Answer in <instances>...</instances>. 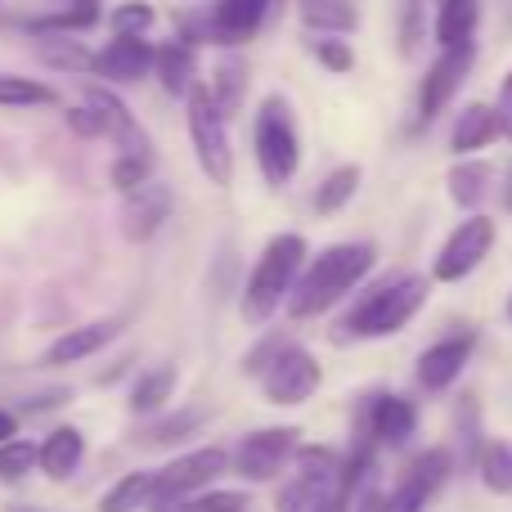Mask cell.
Returning a JSON list of instances; mask_svg holds the SVG:
<instances>
[{"label": "cell", "instance_id": "cell-10", "mask_svg": "<svg viewBox=\"0 0 512 512\" xmlns=\"http://www.w3.org/2000/svg\"><path fill=\"white\" fill-rule=\"evenodd\" d=\"M297 454V427H270V432H252L234 450V472L243 481H270L283 472V463Z\"/></svg>", "mask_w": 512, "mask_h": 512}, {"label": "cell", "instance_id": "cell-3", "mask_svg": "<svg viewBox=\"0 0 512 512\" xmlns=\"http://www.w3.org/2000/svg\"><path fill=\"white\" fill-rule=\"evenodd\" d=\"M423 306H427V279L423 274H396V279L378 283V288L351 310V319H346V337H360V342L396 337Z\"/></svg>", "mask_w": 512, "mask_h": 512}, {"label": "cell", "instance_id": "cell-11", "mask_svg": "<svg viewBox=\"0 0 512 512\" xmlns=\"http://www.w3.org/2000/svg\"><path fill=\"white\" fill-rule=\"evenodd\" d=\"M450 450H423L409 463L405 481L396 486V495H387V512H423L436 499V490L450 481Z\"/></svg>", "mask_w": 512, "mask_h": 512}, {"label": "cell", "instance_id": "cell-35", "mask_svg": "<svg viewBox=\"0 0 512 512\" xmlns=\"http://www.w3.org/2000/svg\"><path fill=\"white\" fill-rule=\"evenodd\" d=\"M252 499L243 490H207V495H189L176 512H248Z\"/></svg>", "mask_w": 512, "mask_h": 512}, {"label": "cell", "instance_id": "cell-17", "mask_svg": "<svg viewBox=\"0 0 512 512\" xmlns=\"http://www.w3.org/2000/svg\"><path fill=\"white\" fill-rule=\"evenodd\" d=\"M418 427V409L409 405L405 396H373L369 400V427H364V436L369 441H382V445H405L409 436H414Z\"/></svg>", "mask_w": 512, "mask_h": 512}, {"label": "cell", "instance_id": "cell-39", "mask_svg": "<svg viewBox=\"0 0 512 512\" xmlns=\"http://www.w3.org/2000/svg\"><path fill=\"white\" fill-rule=\"evenodd\" d=\"M68 131L81 135V140H99V135H104V117L90 104H77V108H68Z\"/></svg>", "mask_w": 512, "mask_h": 512}, {"label": "cell", "instance_id": "cell-49", "mask_svg": "<svg viewBox=\"0 0 512 512\" xmlns=\"http://www.w3.org/2000/svg\"><path fill=\"white\" fill-rule=\"evenodd\" d=\"M436 5H441V0H436Z\"/></svg>", "mask_w": 512, "mask_h": 512}, {"label": "cell", "instance_id": "cell-27", "mask_svg": "<svg viewBox=\"0 0 512 512\" xmlns=\"http://www.w3.org/2000/svg\"><path fill=\"white\" fill-rule=\"evenodd\" d=\"M355 189H360V167L355 162H346V167H337V171H328L324 176V185L315 189V212H342L346 203L355 198Z\"/></svg>", "mask_w": 512, "mask_h": 512}, {"label": "cell", "instance_id": "cell-24", "mask_svg": "<svg viewBox=\"0 0 512 512\" xmlns=\"http://www.w3.org/2000/svg\"><path fill=\"white\" fill-rule=\"evenodd\" d=\"M207 95H212V104L221 117L239 113L243 99H248V63H243L239 54H225V59L216 63V81L207 86Z\"/></svg>", "mask_w": 512, "mask_h": 512}, {"label": "cell", "instance_id": "cell-34", "mask_svg": "<svg viewBox=\"0 0 512 512\" xmlns=\"http://www.w3.org/2000/svg\"><path fill=\"white\" fill-rule=\"evenodd\" d=\"M41 59L45 63H54V68H68V72H90L95 68V54L90 50H81L77 41H41Z\"/></svg>", "mask_w": 512, "mask_h": 512}, {"label": "cell", "instance_id": "cell-37", "mask_svg": "<svg viewBox=\"0 0 512 512\" xmlns=\"http://www.w3.org/2000/svg\"><path fill=\"white\" fill-rule=\"evenodd\" d=\"M153 27V9L144 0H126L113 9V32L117 36H144Z\"/></svg>", "mask_w": 512, "mask_h": 512}, {"label": "cell", "instance_id": "cell-44", "mask_svg": "<svg viewBox=\"0 0 512 512\" xmlns=\"http://www.w3.org/2000/svg\"><path fill=\"white\" fill-rule=\"evenodd\" d=\"M495 117H499V135H508V140H512V72L504 77V86H499Z\"/></svg>", "mask_w": 512, "mask_h": 512}, {"label": "cell", "instance_id": "cell-40", "mask_svg": "<svg viewBox=\"0 0 512 512\" xmlns=\"http://www.w3.org/2000/svg\"><path fill=\"white\" fill-rule=\"evenodd\" d=\"M283 342H288V337H261V342L248 351V360H243V373H248V378H261V369L283 351Z\"/></svg>", "mask_w": 512, "mask_h": 512}, {"label": "cell", "instance_id": "cell-5", "mask_svg": "<svg viewBox=\"0 0 512 512\" xmlns=\"http://www.w3.org/2000/svg\"><path fill=\"white\" fill-rule=\"evenodd\" d=\"M185 99H189L185 126H189V144H194L198 167L207 171V180H212V185H230V176H234V149H230L225 117L216 113L207 86H198V81H194V90H189Z\"/></svg>", "mask_w": 512, "mask_h": 512}, {"label": "cell", "instance_id": "cell-12", "mask_svg": "<svg viewBox=\"0 0 512 512\" xmlns=\"http://www.w3.org/2000/svg\"><path fill=\"white\" fill-rule=\"evenodd\" d=\"M472 72V50H441V59L427 68L423 86H418V122H436L450 108V99L459 95V86Z\"/></svg>", "mask_w": 512, "mask_h": 512}, {"label": "cell", "instance_id": "cell-29", "mask_svg": "<svg viewBox=\"0 0 512 512\" xmlns=\"http://www.w3.org/2000/svg\"><path fill=\"white\" fill-rule=\"evenodd\" d=\"M445 185H450V198L459 207H477L490 189V162H459Z\"/></svg>", "mask_w": 512, "mask_h": 512}, {"label": "cell", "instance_id": "cell-23", "mask_svg": "<svg viewBox=\"0 0 512 512\" xmlns=\"http://www.w3.org/2000/svg\"><path fill=\"white\" fill-rule=\"evenodd\" d=\"M301 23L319 36H351L360 27V9L351 0H301Z\"/></svg>", "mask_w": 512, "mask_h": 512}, {"label": "cell", "instance_id": "cell-41", "mask_svg": "<svg viewBox=\"0 0 512 512\" xmlns=\"http://www.w3.org/2000/svg\"><path fill=\"white\" fill-rule=\"evenodd\" d=\"M351 504H355V486L351 481H342V486H333L328 495H319L310 512H351Z\"/></svg>", "mask_w": 512, "mask_h": 512}, {"label": "cell", "instance_id": "cell-32", "mask_svg": "<svg viewBox=\"0 0 512 512\" xmlns=\"http://www.w3.org/2000/svg\"><path fill=\"white\" fill-rule=\"evenodd\" d=\"M54 90L45 81H32V77H0V108H41V104H54Z\"/></svg>", "mask_w": 512, "mask_h": 512}, {"label": "cell", "instance_id": "cell-6", "mask_svg": "<svg viewBox=\"0 0 512 512\" xmlns=\"http://www.w3.org/2000/svg\"><path fill=\"white\" fill-rule=\"evenodd\" d=\"M225 468H230V454L216 450V445H207V450H194V454H185V459L167 463V468L153 477V486H149V508L153 512H176L189 495H198L203 486H212Z\"/></svg>", "mask_w": 512, "mask_h": 512}, {"label": "cell", "instance_id": "cell-1", "mask_svg": "<svg viewBox=\"0 0 512 512\" xmlns=\"http://www.w3.org/2000/svg\"><path fill=\"white\" fill-rule=\"evenodd\" d=\"M378 252L369 243H333L324 248L310 265H301L297 279H292V292H288V315L292 319H315L324 310H333L337 301H346L355 292V283L373 270Z\"/></svg>", "mask_w": 512, "mask_h": 512}, {"label": "cell", "instance_id": "cell-2", "mask_svg": "<svg viewBox=\"0 0 512 512\" xmlns=\"http://www.w3.org/2000/svg\"><path fill=\"white\" fill-rule=\"evenodd\" d=\"M301 265H306V239L301 234H279V239L265 243L261 261L248 274V292H243V319L248 324H270L274 310L288 301Z\"/></svg>", "mask_w": 512, "mask_h": 512}, {"label": "cell", "instance_id": "cell-46", "mask_svg": "<svg viewBox=\"0 0 512 512\" xmlns=\"http://www.w3.org/2000/svg\"><path fill=\"white\" fill-rule=\"evenodd\" d=\"M14 436H18V418L9 414V409H0V445L14 441Z\"/></svg>", "mask_w": 512, "mask_h": 512}, {"label": "cell", "instance_id": "cell-19", "mask_svg": "<svg viewBox=\"0 0 512 512\" xmlns=\"http://www.w3.org/2000/svg\"><path fill=\"white\" fill-rule=\"evenodd\" d=\"M81 454H86V441H81L77 427H54L41 445H36V463L50 481H68L72 472L81 468Z\"/></svg>", "mask_w": 512, "mask_h": 512}, {"label": "cell", "instance_id": "cell-25", "mask_svg": "<svg viewBox=\"0 0 512 512\" xmlns=\"http://www.w3.org/2000/svg\"><path fill=\"white\" fill-rule=\"evenodd\" d=\"M176 382H180L176 364H162V369H149V373H144V378L131 387V409H135V414H158V409L171 400Z\"/></svg>", "mask_w": 512, "mask_h": 512}, {"label": "cell", "instance_id": "cell-13", "mask_svg": "<svg viewBox=\"0 0 512 512\" xmlns=\"http://www.w3.org/2000/svg\"><path fill=\"white\" fill-rule=\"evenodd\" d=\"M86 104L104 117V135L117 144L122 153H135V158H153V144H149V131L131 117V108L104 86H86Z\"/></svg>", "mask_w": 512, "mask_h": 512}, {"label": "cell", "instance_id": "cell-18", "mask_svg": "<svg viewBox=\"0 0 512 512\" xmlns=\"http://www.w3.org/2000/svg\"><path fill=\"white\" fill-rule=\"evenodd\" d=\"M117 333H122V324H117V319H99V324L68 328V333H63L59 342L45 351V364H77V360H86V355L104 351Z\"/></svg>", "mask_w": 512, "mask_h": 512}, {"label": "cell", "instance_id": "cell-21", "mask_svg": "<svg viewBox=\"0 0 512 512\" xmlns=\"http://www.w3.org/2000/svg\"><path fill=\"white\" fill-rule=\"evenodd\" d=\"M477 23H481V0H441V9H436L441 50H472Z\"/></svg>", "mask_w": 512, "mask_h": 512}, {"label": "cell", "instance_id": "cell-42", "mask_svg": "<svg viewBox=\"0 0 512 512\" xmlns=\"http://www.w3.org/2000/svg\"><path fill=\"white\" fill-rule=\"evenodd\" d=\"M315 508V495H310L301 481H292V486L279 490V512H310Z\"/></svg>", "mask_w": 512, "mask_h": 512}, {"label": "cell", "instance_id": "cell-16", "mask_svg": "<svg viewBox=\"0 0 512 512\" xmlns=\"http://www.w3.org/2000/svg\"><path fill=\"white\" fill-rule=\"evenodd\" d=\"M149 68H153V45L144 36H117V41H108L95 54V68L90 72H99L108 81H140V77H149Z\"/></svg>", "mask_w": 512, "mask_h": 512}, {"label": "cell", "instance_id": "cell-28", "mask_svg": "<svg viewBox=\"0 0 512 512\" xmlns=\"http://www.w3.org/2000/svg\"><path fill=\"white\" fill-rule=\"evenodd\" d=\"M477 472L486 481V490L495 495H512V445L508 441H486L477 454Z\"/></svg>", "mask_w": 512, "mask_h": 512}, {"label": "cell", "instance_id": "cell-33", "mask_svg": "<svg viewBox=\"0 0 512 512\" xmlns=\"http://www.w3.org/2000/svg\"><path fill=\"white\" fill-rule=\"evenodd\" d=\"M36 468V445L14 436V441L0 445V481H23Z\"/></svg>", "mask_w": 512, "mask_h": 512}, {"label": "cell", "instance_id": "cell-26", "mask_svg": "<svg viewBox=\"0 0 512 512\" xmlns=\"http://www.w3.org/2000/svg\"><path fill=\"white\" fill-rule=\"evenodd\" d=\"M99 23V0H77V5L59 9V14H41V18H27V32L36 36H50V32H86V27Z\"/></svg>", "mask_w": 512, "mask_h": 512}, {"label": "cell", "instance_id": "cell-30", "mask_svg": "<svg viewBox=\"0 0 512 512\" xmlns=\"http://www.w3.org/2000/svg\"><path fill=\"white\" fill-rule=\"evenodd\" d=\"M203 423H207V409H180V414H167L153 427H144L140 445H176V441H185L189 432H198Z\"/></svg>", "mask_w": 512, "mask_h": 512}, {"label": "cell", "instance_id": "cell-14", "mask_svg": "<svg viewBox=\"0 0 512 512\" xmlns=\"http://www.w3.org/2000/svg\"><path fill=\"white\" fill-rule=\"evenodd\" d=\"M472 346H477V333H454V337H441L436 346H427L418 355V382L427 391H445L463 373V364L472 360Z\"/></svg>", "mask_w": 512, "mask_h": 512}, {"label": "cell", "instance_id": "cell-8", "mask_svg": "<svg viewBox=\"0 0 512 512\" xmlns=\"http://www.w3.org/2000/svg\"><path fill=\"white\" fill-rule=\"evenodd\" d=\"M495 248V221L490 216H468L459 230H450V239L441 243V256H436L432 274L441 283H459L477 270L481 261Z\"/></svg>", "mask_w": 512, "mask_h": 512}, {"label": "cell", "instance_id": "cell-9", "mask_svg": "<svg viewBox=\"0 0 512 512\" xmlns=\"http://www.w3.org/2000/svg\"><path fill=\"white\" fill-rule=\"evenodd\" d=\"M274 14H279V0H216L207 23H198V36L216 45H248Z\"/></svg>", "mask_w": 512, "mask_h": 512}, {"label": "cell", "instance_id": "cell-7", "mask_svg": "<svg viewBox=\"0 0 512 512\" xmlns=\"http://www.w3.org/2000/svg\"><path fill=\"white\" fill-rule=\"evenodd\" d=\"M324 387V364L297 342H283V351L261 369V391L270 405H306Z\"/></svg>", "mask_w": 512, "mask_h": 512}, {"label": "cell", "instance_id": "cell-22", "mask_svg": "<svg viewBox=\"0 0 512 512\" xmlns=\"http://www.w3.org/2000/svg\"><path fill=\"white\" fill-rule=\"evenodd\" d=\"M153 72H158V81H162L167 95L185 99L189 90H194V81H198V59H194V50H189L185 41H162L158 50H153Z\"/></svg>", "mask_w": 512, "mask_h": 512}, {"label": "cell", "instance_id": "cell-15", "mask_svg": "<svg viewBox=\"0 0 512 512\" xmlns=\"http://www.w3.org/2000/svg\"><path fill=\"white\" fill-rule=\"evenodd\" d=\"M167 216H171V189L167 185H140V189H131L126 194V212H122V234L131 243H144V239H153V234L167 225Z\"/></svg>", "mask_w": 512, "mask_h": 512}, {"label": "cell", "instance_id": "cell-4", "mask_svg": "<svg viewBox=\"0 0 512 512\" xmlns=\"http://www.w3.org/2000/svg\"><path fill=\"white\" fill-rule=\"evenodd\" d=\"M301 144H297V122H292V104L283 95H270L256 113V167H261L265 185L283 189L297 176Z\"/></svg>", "mask_w": 512, "mask_h": 512}, {"label": "cell", "instance_id": "cell-31", "mask_svg": "<svg viewBox=\"0 0 512 512\" xmlns=\"http://www.w3.org/2000/svg\"><path fill=\"white\" fill-rule=\"evenodd\" d=\"M149 486H153L149 472H126V477L99 499V512H140V508H149Z\"/></svg>", "mask_w": 512, "mask_h": 512}, {"label": "cell", "instance_id": "cell-20", "mask_svg": "<svg viewBox=\"0 0 512 512\" xmlns=\"http://www.w3.org/2000/svg\"><path fill=\"white\" fill-rule=\"evenodd\" d=\"M499 140V117H495V104H468L450 126V149L454 153H477V149H490Z\"/></svg>", "mask_w": 512, "mask_h": 512}, {"label": "cell", "instance_id": "cell-43", "mask_svg": "<svg viewBox=\"0 0 512 512\" xmlns=\"http://www.w3.org/2000/svg\"><path fill=\"white\" fill-rule=\"evenodd\" d=\"M414 41H418V0H405L400 5V50H414Z\"/></svg>", "mask_w": 512, "mask_h": 512}, {"label": "cell", "instance_id": "cell-48", "mask_svg": "<svg viewBox=\"0 0 512 512\" xmlns=\"http://www.w3.org/2000/svg\"><path fill=\"white\" fill-rule=\"evenodd\" d=\"M508 324H512V301H508Z\"/></svg>", "mask_w": 512, "mask_h": 512}, {"label": "cell", "instance_id": "cell-47", "mask_svg": "<svg viewBox=\"0 0 512 512\" xmlns=\"http://www.w3.org/2000/svg\"><path fill=\"white\" fill-rule=\"evenodd\" d=\"M504 207H508V216H512V167H508V180H504Z\"/></svg>", "mask_w": 512, "mask_h": 512}, {"label": "cell", "instance_id": "cell-38", "mask_svg": "<svg viewBox=\"0 0 512 512\" xmlns=\"http://www.w3.org/2000/svg\"><path fill=\"white\" fill-rule=\"evenodd\" d=\"M315 59L324 63L328 72H337V77L355 68V50L342 41V36H324V41H315Z\"/></svg>", "mask_w": 512, "mask_h": 512}, {"label": "cell", "instance_id": "cell-36", "mask_svg": "<svg viewBox=\"0 0 512 512\" xmlns=\"http://www.w3.org/2000/svg\"><path fill=\"white\" fill-rule=\"evenodd\" d=\"M149 176H153V158H135V153H117L113 171H108V180H113L122 194H131V189L149 185Z\"/></svg>", "mask_w": 512, "mask_h": 512}, {"label": "cell", "instance_id": "cell-45", "mask_svg": "<svg viewBox=\"0 0 512 512\" xmlns=\"http://www.w3.org/2000/svg\"><path fill=\"white\" fill-rule=\"evenodd\" d=\"M351 512H387V495H382V490H373V486H364L360 490V504H355Z\"/></svg>", "mask_w": 512, "mask_h": 512}]
</instances>
